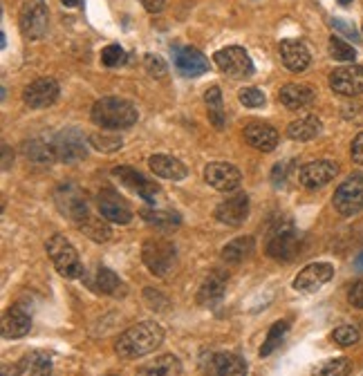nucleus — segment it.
I'll use <instances>...</instances> for the list:
<instances>
[{"label":"nucleus","instance_id":"obj_1","mask_svg":"<svg viewBox=\"0 0 363 376\" xmlns=\"http://www.w3.org/2000/svg\"><path fill=\"white\" fill-rule=\"evenodd\" d=\"M161 343H164V329H161V325L155 320H144L121 334L115 343V352L121 359L133 361V359H141L146 357V354L155 352Z\"/></svg>","mask_w":363,"mask_h":376},{"label":"nucleus","instance_id":"obj_2","mask_svg":"<svg viewBox=\"0 0 363 376\" xmlns=\"http://www.w3.org/2000/svg\"><path fill=\"white\" fill-rule=\"evenodd\" d=\"M92 121L101 128H108V130H124L135 126L137 121V108L130 104L128 99H121V97H104L95 101L92 106Z\"/></svg>","mask_w":363,"mask_h":376},{"label":"nucleus","instance_id":"obj_3","mask_svg":"<svg viewBox=\"0 0 363 376\" xmlns=\"http://www.w3.org/2000/svg\"><path fill=\"white\" fill-rule=\"evenodd\" d=\"M141 260L157 278H168L177 267V249L168 240H146L141 249Z\"/></svg>","mask_w":363,"mask_h":376},{"label":"nucleus","instance_id":"obj_4","mask_svg":"<svg viewBox=\"0 0 363 376\" xmlns=\"http://www.w3.org/2000/svg\"><path fill=\"white\" fill-rule=\"evenodd\" d=\"M47 256L52 258L54 269L67 280H76L83 276V264L79 260L76 249L70 245L65 236H52L47 240Z\"/></svg>","mask_w":363,"mask_h":376},{"label":"nucleus","instance_id":"obj_5","mask_svg":"<svg viewBox=\"0 0 363 376\" xmlns=\"http://www.w3.org/2000/svg\"><path fill=\"white\" fill-rule=\"evenodd\" d=\"M332 204L341 213V215H355V213L363 211V172L350 175L343 184L334 190Z\"/></svg>","mask_w":363,"mask_h":376},{"label":"nucleus","instance_id":"obj_6","mask_svg":"<svg viewBox=\"0 0 363 376\" xmlns=\"http://www.w3.org/2000/svg\"><path fill=\"white\" fill-rule=\"evenodd\" d=\"M213 63L222 74H227L231 79H247L254 74V63H251L249 54L242 47H225L218 49L213 54Z\"/></svg>","mask_w":363,"mask_h":376},{"label":"nucleus","instance_id":"obj_7","mask_svg":"<svg viewBox=\"0 0 363 376\" xmlns=\"http://www.w3.org/2000/svg\"><path fill=\"white\" fill-rule=\"evenodd\" d=\"M300 251V240L298 233L291 224H278L271 231L269 242H267V253L271 258L289 262L291 258H296V253Z\"/></svg>","mask_w":363,"mask_h":376},{"label":"nucleus","instance_id":"obj_8","mask_svg":"<svg viewBox=\"0 0 363 376\" xmlns=\"http://www.w3.org/2000/svg\"><path fill=\"white\" fill-rule=\"evenodd\" d=\"M47 5L43 0H29L20 12V32L29 40H38L47 34Z\"/></svg>","mask_w":363,"mask_h":376},{"label":"nucleus","instance_id":"obj_9","mask_svg":"<svg viewBox=\"0 0 363 376\" xmlns=\"http://www.w3.org/2000/svg\"><path fill=\"white\" fill-rule=\"evenodd\" d=\"M97 209L99 215L113 222V224H128L133 220V211H130L128 202L124 197H119L113 188H104L97 197Z\"/></svg>","mask_w":363,"mask_h":376},{"label":"nucleus","instance_id":"obj_10","mask_svg":"<svg viewBox=\"0 0 363 376\" xmlns=\"http://www.w3.org/2000/svg\"><path fill=\"white\" fill-rule=\"evenodd\" d=\"M332 278H334V267H332L330 262H314V264H307V267L298 273L291 287L300 293H314L321 287H325Z\"/></svg>","mask_w":363,"mask_h":376},{"label":"nucleus","instance_id":"obj_11","mask_svg":"<svg viewBox=\"0 0 363 376\" xmlns=\"http://www.w3.org/2000/svg\"><path fill=\"white\" fill-rule=\"evenodd\" d=\"M204 181L220 193H231L240 186L242 175L234 164H227V161H213V164L204 166Z\"/></svg>","mask_w":363,"mask_h":376},{"label":"nucleus","instance_id":"obj_12","mask_svg":"<svg viewBox=\"0 0 363 376\" xmlns=\"http://www.w3.org/2000/svg\"><path fill=\"white\" fill-rule=\"evenodd\" d=\"M330 88L341 97H359L363 95V67L361 65H343L330 74Z\"/></svg>","mask_w":363,"mask_h":376},{"label":"nucleus","instance_id":"obj_13","mask_svg":"<svg viewBox=\"0 0 363 376\" xmlns=\"http://www.w3.org/2000/svg\"><path fill=\"white\" fill-rule=\"evenodd\" d=\"M337 172H339V164H334V161L316 159L298 170V181L305 188H321L330 184V181L337 177Z\"/></svg>","mask_w":363,"mask_h":376},{"label":"nucleus","instance_id":"obj_14","mask_svg":"<svg viewBox=\"0 0 363 376\" xmlns=\"http://www.w3.org/2000/svg\"><path fill=\"white\" fill-rule=\"evenodd\" d=\"M54 157L60 161H76L86 157V141L79 130H63L54 139H49Z\"/></svg>","mask_w":363,"mask_h":376},{"label":"nucleus","instance_id":"obj_15","mask_svg":"<svg viewBox=\"0 0 363 376\" xmlns=\"http://www.w3.org/2000/svg\"><path fill=\"white\" fill-rule=\"evenodd\" d=\"M113 177L119 179V184H124L133 193H137L139 197H144L146 202H153L157 195V184L150 181L146 175H141L139 170L130 168V166H117L113 168Z\"/></svg>","mask_w":363,"mask_h":376},{"label":"nucleus","instance_id":"obj_16","mask_svg":"<svg viewBox=\"0 0 363 376\" xmlns=\"http://www.w3.org/2000/svg\"><path fill=\"white\" fill-rule=\"evenodd\" d=\"M56 99H58V83L54 79H36L25 88V92H23L25 106L34 108V110L52 106Z\"/></svg>","mask_w":363,"mask_h":376},{"label":"nucleus","instance_id":"obj_17","mask_svg":"<svg viewBox=\"0 0 363 376\" xmlns=\"http://www.w3.org/2000/svg\"><path fill=\"white\" fill-rule=\"evenodd\" d=\"M209 376H247V363L238 354L218 352L209 354V365H204Z\"/></svg>","mask_w":363,"mask_h":376},{"label":"nucleus","instance_id":"obj_18","mask_svg":"<svg viewBox=\"0 0 363 376\" xmlns=\"http://www.w3.org/2000/svg\"><path fill=\"white\" fill-rule=\"evenodd\" d=\"M278 54L282 65H285L289 72H305L312 63V56H309V49L305 47V43L300 40H280L278 45Z\"/></svg>","mask_w":363,"mask_h":376},{"label":"nucleus","instance_id":"obj_19","mask_svg":"<svg viewBox=\"0 0 363 376\" xmlns=\"http://www.w3.org/2000/svg\"><path fill=\"white\" fill-rule=\"evenodd\" d=\"M247 215H249V197L245 193H238V195L229 197L216 209V220L227 227H240L247 220Z\"/></svg>","mask_w":363,"mask_h":376},{"label":"nucleus","instance_id":"obj_20","mask_svg":"<svg viewBox=\"0 0 363 376\" xmlns=\"http://www.w3.org/2000/svg\"><path fill=\"white\" fill-rule=\"evenodd\" d=\"M227 282H229V276L222 269H213L204 278V282L200 284L197 289V302L202 307H213L222 300L225 296V289H227Z\"/></svg>","mask_w":363,"mask_h":376},{"label":"nucleus","instance_id":"obj_21","mask_svg":"<svg viewBox=\"0 0 363 376\" xmlns=\"http://www.w3.org/2000/svg\"><path fill=\"white\" fill-rule=\"evenodd\" d=\"M175 67L182 76H200L209 70V58L195 47H175Z\"/></svg>","mask_w":363,"mask_h":376},{"label":"nucleus","instance_id":"obj_22","mask_svg":"<svg viewBox=\"0 0 363 376\" xmlns=\"http://www.w3.org/2000/svg\"><path fill=\"white\" fill-rule=\"evenodd\" d=\"M242 135H245V141L251 148H256L260 152H271L278 146V132L276 128H271L267 124H258V121L256 124H249L242 130Z\"/></svg>","mask_w":363,"mask_h":376},{"label":"nucleus","instance_id":"obj_23","mask_svg":"<svg viewBox=\"0 0 363 376\" xmlns=\"http://www.w3.org/2000/svg\"><path fill=\"white\" fill-rule=\"evenodd\" d=\"M0 327H3L5 338H23L29 334V329H32V318H29V313L23 311L20 307H12L3 313Z\"/></svg>","mask_w":363,"mask_h":376},{"label":"nucleus","instance_id":"obj_24","mask_svg":"<svg viewBox=\"0 0 363 376\" xmlns=\"http://www.w3.org/2000/svg\"><path fill=\"white\" fill-rule=\"evenodd\" d=\"M148 168L153 170V175L161 177V179H170V181H179L186 179L188 170L182 164L179 159L168 157V155H153L148 159Z\"/></svg>","mask_w":363,"mask_h":376},{"label":"nucleus","instance_id":"obj_25","mask_svg":"<svg viewBox=\"0 0 363 376\" xmlns=\"http://www.w3.org/2000/svg\"><path fill=\"white\" fill-rule=\"evenodd\" d=\"M280 104L289 108V110H302L314 104L316 92L312 90L309 85H302V83H287L285 88L280 90Z\"/></svg>","mask_w":363,"mask_h":376},{"label":"nucleus","instance_id":"obj_26","mask_svg":"<svg viewBox=\"0 0 363 376\" xmlns=\"http://www.w3.org/2000/svg\"><path fill=\"white\" fill-rule=\"evenodd\" d=\"M135 376H182V363L173 354H164L139 368Z\"/></svg>","mask_w":363,"mask_h":376},{"label":"nucleus","instance_id":"obj_27","mask_svg":"<svg viewBox=\"0 0 363 376\" xmlns=\"http://www.w3.org/2000/svg\"><path fill=\"white\" fill-rule=\"evenodd\" d=\"M321 132H323V124H321V119L314 115H307V117H300L296 121H291L289 128H287L289 139H294V141H312V139H316Z\"/></svg>","mask_w":363,"mask_h":376},{"label":"nucleus","instance_id":"obj_28","mask_svg":"<svg viewBox=\"0 0 363 376\" xmlns=\"http://www.w3.org/2000/svg\"><path fill=\"white\" fill-rule=\"evenodd\" d=\"M254 249H256V240L251 236L236 238L234 242H229V245L222 249V260L229 264H238L242 260H247L251 253H254Z\"/></svg>","mask_w":363,"mask_h":376},{"label":"nucleus","instance_id":"obj_29","mask_svg":"<svg viewBox=\"0 0 363 376\" xmlns=\"http://www.w3.org/2000/svg\"><path fill=\"white\" fill-rule=\"evenodd\" d=\"M141 220H146L150 227L157 229H177L182 224V218L173 211H161V209H141Z\"/></svg>","mask_w":363,"mask_h":376},{"label":"nucleus","instance_id":"obj_30","mask_svg":"<svg viewBox=\"0 0 363 376\" xmlns=\"http://www.w3.org/2000/svg\"><path fill=\"white\" fill-rule=\"evenodd\" d=\"M97 289L106 296L113 298H124L126 293V284L119 280V276L110 269H99L97 271Z\"/></svg>","mask_w":363,"mask_h":376},{"label":"nucleus","instance_id":"obj_31","mask_svg":"<svg viewBox=\"0 0 363 376\" xmlns=\"http://www.w3.org/2000/svg\"><path fill=\"white\" fill-rule=\"evenodd\" d=\"M287 332H289V322L287 320H278V322L271 325V329L267 332V338H265V343H262V348H260V357L267 359L269 354H274V350H278L280 343L285 341Z\"/></svg>","mask_w":363,"mask_h":376},{"label":"nucleus","instance_id":"obj_32","mask_svg":"<svg viewBox=\"0 0 363 376\" xmlns=\"http://www.w3.org/2000/svg\"><path fill=\"white\" fill-rule=\"evenodd\" d=\"M204 101L209 106V121L216 128H225V110H222V92L220 88H209Z\"/></svg>","mask_w":363,"mask_h":376},{"label":"nucleus","instance_id":"obj_33","mask_svg":"<svg viewBox=\"0 0 363 376\" xmlns=\"http://www.w3.org/2000/svg\"><path fill=\"white\" fill-rule=\"evenodd\" d=\"M350 372H352V361L346 357H339V359H330L325 363L316 365L312 376H348Z\"/></svg>","mask_w":363,"mask_h":376},{"label":"nucleus","instance_id":"obj_34","mask_svg":"<svg viewBox=\"0 0 363 376\" xmlns=\"http://www.w3.org/2000/svg\"><path fill=\"white\" fill-rule=\"evenodd\" d=\"M79 224V229L86 233L88 238H92L95 242H106L108 238H110V229H108V224H104L101 220H97V218H92L88 213V215L81 220V222H76Z\"/></svg>","mask_w":363,"mask_h":376},{"label":"nucleus","instance_id":"obj_35","mask_svg":"<svg viewBox=\"0 0 363 376\" xmlns=\"http://www.w3.org/2000/svg\"><path fill=\"white\" fill-rule=\"evenodd\" d=\"M23 365L25 372H29L32 376H49V372H52V361L43 352H32L29 357L23 359Z\"/></svg>","mask_w":363,"mask_h":376},{"label":"nucleus","instance_id":"obj_36","mask_svg":"<svg viewBox=\"0 0 363 376\" xmlns=\"http://www.w3.org/2000/svg\"><path fill=\"white\" fill-rule=\"evenodd\" d=\"M330 54L334 60H339V63H352V60L357 58V49L352 47L348 40H343L339 36H332L330 38Z\"/></svg>","mask_w":363,"mask_h":376},{"label":"nucleus","instance_id":"obj_37","mask_svg":"<svg viewBox=\"0 0 363 376\" xmlns=\"http://www.w3.org/2000/svg\"><path fill=\"white\" fill-rule=\"evenodd\" d=\"M27 157L29 159H36V161L56 159L54 157V150H52V144H49V141H43V139L29 141V144H27Z\"/></svg>","mask_w":363,"mask_h":376},{"label":"nucleus","instance_id":"obj_38","mask_svg":"<svg viewBox=\"0 0 363 376\" xmlns=\"http://www.w3.org/2000/svg\"><path fill=\"white\" fill-rule=\"evenodd\" d=\"M359 338H361V334L355 325H341V327L332 332V341L341 345V348H350V345H355Z\"/></svg>","mask_w":363,"mask_h":376},{"label":"nucleus","instance_id":"obj_39","mask_svg":"<svg viewBox=\"0 0 363 376\" xmlns=\"http://www.w3.org/2000/svg\"><path fill=\"white\" fill-rule=\"evenodd\" d=\"M126 52L121 45H108L104 52H101V63L106 67H117V65H124L126 63Z\"/></svg>","mask_w":363,"mask_h":376},{"label":"nucleus","instance_id":"obj_40","mask_svg":"<svg viewBox=\"0 0 363 376\" xmlns=\"http://www.w3.org/2000/svg\"><path fill=\"white\" fill-rule=\"evenodd\" d=\"M238 99L245 108H262L265 106V92L258 88H242Z\"/></svg>","mask_w":363,"mask_h":376},{"label":"nucleus","instance_id":"obj_41","mask_svg":"<svg viewBox=\"0 0 363 376\" xmlns=\"http://www.w3.org/2000/svg\"><path fill=\"white\" fill-rule=\"evenodd\" d=\"M90 144H92L97 150L101 152H115L117 148H121V137H113V135H92L90 137Z\"/></svg>","mask_w":363,"mask_h":376},{"label":"nucleus","instance_id":"obj_42","mask_svg":"<svg viewBox=\"0 0 363 376\" xmlns=\"http://www.w3.org/2000/svg\"><path fill=\"white\" fill-rule=\"evenodd\" d=\"M144 65H146L150 76H157V79L166 76V63H164V58H161V56H157V54H146V56H144Z\"/></svg>","mask_w":363,"mask_h":376},{"label":"nucleus","instance_id":"obj_43","mask_svg":"<svg viewBox=\"0 0 363 376\" xmlns=\"http://www.w3.org/2000/svg\"><path fill=\"white\" fill-rule=\"evenodd\" d=\"M350 157L355 164L363 166V132H359V135L352 139V146H350Z\"/></svg>","mask_w":363,"mask_h":376},{"label":"nucleus","instance_id":"obj_44","mask_svg":"<svg viewBox=\"0 0 363 376\" xmlns=\"http://www.w3.org/2000/svg\"><path fill=\"white\" fill-rule=\"evenodd\" d=\"M348 300H350L352 307L363 309V280H359L357 284H352V289L348 293Z\"/></svg>","mask_w":363,"mask_h":376},{"label":"nucleus","instance_id":"obj_45","mask_svg":"<svg viewBox=\"0 0 363 376\" xmlns=\"http://www.w3.org/2000/svg\"><path fill=\"white\" fill-rule=\"evenodd\" d=\"M141 5H144L146 12H150V14H159V12H164L166 0H141Z\"/></svg>","mask_w":363,"mask_h":376},{"label":"nucleus","instance_id":"obj_46","mask_svg":"<svg viewBox=\"0 0 363 376\" xmlns=\"http://www.w3.org/2000/svg\"><path fill=\"white\" fill-rule=\"evenodd\" d=\"M20 372H25L23 361L16 363V365H3V372H0V376H18Z\"/></svg>","mask_w":363,"mask_h":376},{"label":"nucleus","instance_id":"obj_47","mask_svg":"<svg viewBox=\"0 0 363 376\" xmlns=\"http://www.w3.org/2000/svg\"><path fill=\"white\" fill-rule=\"evenodd\" d=\"M332 25H334L337 29H339V32H343V34H346V36H352V38H357V32H355V29H352L348 23H346V20H339V18H334V20H332Z\"/></svg>","mask_w":363,"mask_h":376},{"label":"nucleus","instance_id":"obj_48","mask_svg":"<svg viewBox=\"0 0 363 376\" xmlns=\"http://www.w3.org/2000/svg\"><path fill=\"white\" fill-rule=\"evenodd\" d=\"M144 296H146V302L150 304V309H157V302L161 300V293H159V291H153V289H146Z\"/></svg>","mask_w":363,"mask_h":376},{"label":"nucleus","instance_id":"obj_49","mask_svg":"<svg viewBox=\"0 0 363 376\" xmlns=\"http://www.w3.org/2000/svg\"><path fill=\"white\" fill-rule=\"evenodd\" d=\"M60 3H63L65 7H81L83 5V0H60Z\"/></svg>","mask_w":363,"mask_h":376},{"label":"nucleus","instance_id":"obj_50","mask_svg":"<svg viewBox=\"0 0 363 376\" xmlns=\"http://www.w3.org/2000/svg\"><path fill=\"white\" fill-rule=\"evenodd\" d=\"M357 267H359V269H363V253H361L359 260H357Z\"/></svg>","mask_w":363,"mask_h":376},{"label":"nucleus","instance_id":"obj_51","mask_svg":"<svg viewBox=\"0 0 363 376\" xmlns=\"http://www.w3.org/2000/svg\"><path fill=\"white\" fill-rule=\"evenodd\" d=\"M339 3H341V5H350V3H352V0H339Z\"/></svg>","mask_w":363,"mask_h":376}]
</instances>
